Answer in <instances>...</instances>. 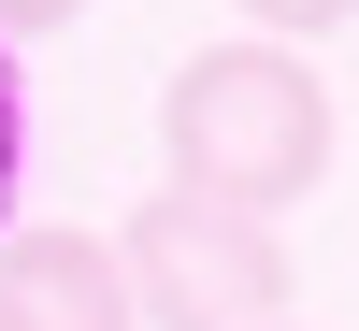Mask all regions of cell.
I'll list each match as a JSON object with an SVG mask.
<instances>
[{
	"mask_svg": "<svg viewBox=\"0 0 359 331\" xmlns=\"http://www.w3.org/2000/svg\"><path fill=\"white\" fill-rule=\"evenodd\" d=\"M158 144H172L158 188H201V202H245V216H287V202L331 173V86H316V58H302V44L230 29V44L172 58Z\"/></svg>",
	"mask_w": 359,
	"mask_h": 331,
	"instance_id": "cell-1",
	"label": "cell"
},
{
	"mask_svg": "<svg viewBox=\"0 0 359 331\" xmlns=\"http://www.w3.org/2000/svg\"><path fill=\"white\" fill-rule=\"evenodd\" d=\"M115 274H130L144 331H273L287 317V231L245 216V202L158 188V202H130V231H115Z\"/></svg>",
	"mask_w": 359,
	"mask_h": 331,
	"instance_id": "cell-2",
	"label": "cell"
},
{
	"mask_svg": "<svg viewBox=\"0 0 359 331\" xmlns=\"http://www.w3.org/2000/svg\"><path fill=\"white\" fill-rule=\"evenodd\" d=\"M0 331H144L130 274H115V231H0Z\"/></svg>",
	"mask_w": 359,
	"mask_h": 331,
	"instance_id": "cell-3",
	"label": "cell"
},
{
	"mask_svg": "<svg viewBox=\"0 0 359 331\" xmlns=\"http://www.w3.org/2000/svg\"><path fill=\"white\" fill-rule=\"evenodd\" d=\"M259 44H331V29H359V0H245Z\"/></svg>",
	"mask_w": 359,
	"mask_h": 331,
	"instance_id": "cell-4",
	"label": "cell"
},
{
	"mask_svg": "<svg viewBox=\"0 0 359 331\" xmlns=\"http://www.w3.org/2000/svg\"><path fill=\"white\" fill-rule=\"evenodd\" d=\"M15 173H29V86H15V44H0V231H15Z\"/></svg>",
	"mask_w": 359,
	"mask_h": 331,
	"instance_id": "cell-5",
	"label": "cell"
},
{
	"mask_svg": "<svg viewBox=\"0 0 359 331\" xmlns=\"http://www.w3.org/2000/svg\"><path fill=\"white\" fill-rule=\"evenodd\" d=\"M86 0H0V44H29V29H72Z\"/></svg>",
	"mask_w": 359,
	"mask_h": 331,
	"instance_id": "cell-6",
	"label": "cell"
},
{
	"mask_svg": "<svg viewBox=\"0 0 359 331\" xmlns=\"http://www.w3.org/2000/svg\"><path fill=\"white\" fill-rule=\"evenodd\" d=\"M273 331H287V317H273Z\"/></svg>",
	"mask_w": 359,
	"mask_h": 331,
	"instance_id": "cell-7",
	"label": "cell"
}]
</instances>
